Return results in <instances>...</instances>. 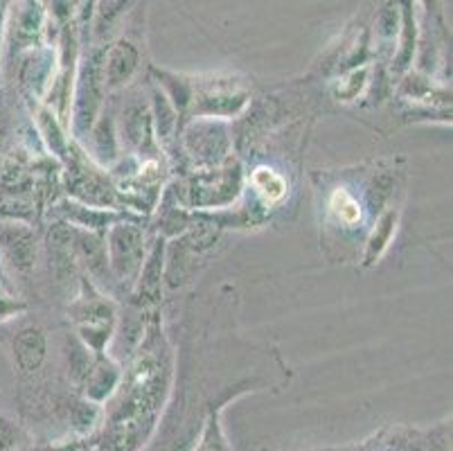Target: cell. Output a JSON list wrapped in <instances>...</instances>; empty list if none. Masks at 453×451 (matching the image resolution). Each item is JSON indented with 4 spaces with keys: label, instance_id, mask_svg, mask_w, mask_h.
<instances>
[{
    "label": "cell",
    "instance_id": "obj_1",
    "mask_svg": "<svg viewBox=\"0 0 453 451\" xmlns=\"http://www.w3.org/2000/svg\"><path fill=\"white\" fill-rule=\"evenodd\" d=\"M0 251L16 268L26 271L35 262V239L32 233L19 223H7L0 229Z\"/></svg>",
    "mask_w": 453,
    "mask_h": 451
},
{
    "label": "cell",
    "instance_id": "obj_2",
    "mask_svg": "<svg viewBox=\"0 0 453 451\" xmlns=\"http://www.w3.org/2000/svg\"><path fill=\"white\" fill-rule=\"evenodd\" d=\"M45 354V341L41 330L27 328L14 338V359L19 363L20 370H35L41 366Z\"/></svg>",
    "mask_w": 453,
    "mask_h": 451
},
{
    "label": "cell",
    "instance_id": "obj_3",
    "mask_svg": "<svg viewBox=\"0 0 453 451\" xmlns=\"http://www.w3.org/2000/svg\"><path fill=\"white\" fill-rule=\"evenodd\" d=\"M135 50L129 43H118V48L111 50V57L106 61V80L111 86H118L131 74L135 68Z\"/></svg>",
    "mask_w": 453,
    "mask_h": 451
},
{
    "label": "cell",
    "instance_id": "obj_4",
    "mask_svg": "<svg viewBox=\"0 0 453 451\" xmlns=\"http://www.w3.org/2000/svg\"><path fill=\"white\" fill-rule=\"evenodd\" d=\"M250 179H253V185L257 188V192L265 197L266 204H278V201L284 198V194H287V183L271 167H257Z\"/></svg>",
    "mask_w": 453,
    "mask_h": 451
},
{
    "label": "cell",
    "instance_id": "obj_5",
    "mask_svg": "<svg viewBox=\"0 0 453 451\" xmlns=\"http://www.w3.org/2000/svg\"><path fill=\"white\" fill-rule=\"evenodd\" d=\"M329 210L341 223L345 226H354L357 222H361V206L359 201L352 197L345 188L334 190L332 197H329Z\"/></svg>",
    "mask_w": 453,
    "mask_h": 451
},
{
    "label": "cell",
    "instance_id": "obj_6",
    "mask_svg": "<svg viewBox=\"0 0 453 451\" xmlns=\"http://www.w3.org/2000/svg\"><path fill=\"white\" fill-rule=\"evenodd\" d=\"M395 226H397V213H388L381 217V222H379V226L374 229L372 237H370V242H368L365 262L372 264L374 260L381 258V253H384L386 248H388L390 237H393V233H395Z\"/></svg>",
    "mask_w": 453,
    "mask_h": 451
},
{
    "label": "cell",
    "instance_id": "obj_7",
    "mask_svg": "<svg viewBox=\"0 0 453 451\" xmlns=\"http://www.w3.org/2000/svg\"><path fill=\"white\" fill-rule=\"evenodd\" d=\"M195 451H230L228 438H226L224 429L219 424V416L214 413L210 416L208 424H205L203 433H201L199 442H196Z\"/></svg>",
    "mask_w": 453,
    "mask_h": 451
},
{
    "label": "cell",
    "instance_id": "obj_8",
    "mask_svg": "<svg viewBox=\"0 0 453 451\" xmlns=\"http://www.w3.org/2000/svg\"><path fill=\"white\" fill-rule=\"evenodd\" d=\"M20 442L19 427H14L10 420L0 417V451H14Z\"/></svg>",
    "mask_w": 453,
    "mask_h": 451
},
{
    "label": "cell",
    "instance_id": "obj_9",
    "mask_svg": "<svg viewBox=\"0 0 453 451\" xmlns=\"http://www.w3.org/2000/svg\"><path fill=\"white\" fill-rule=\"evenodd\" d=\"M23 305L16 303V300H10V298L0 296V321H7V318L16 316V312H20Z\"/></svg>",
    "mask_w": 453,
    "mask_h": 451
},
{
    "label": "cell",
    "instance_id": "obj_10",
    "mask_svg": "<svg viewBox=\"0 0 453 451\" xmlns=\"http://www.w3.org/2000/svg\"><path fill=\"white\" fill-rule=\"evenodd\" d=\"M316 451H352V449H339V447H327V449H316Z\"/></svg>",
    "mask_w": 453,
    "mask_h": 451
},
{
    "label": "cell",
    "instance_id": "obj_11",
    "mask_svg": "<svg viewBox=\"0 0 453 451\" xmlns=\"http://www.w3.org/2000/svg\"><path fill=\"white\" fill-rule=\"evenodd\" d=\"M3 144H5V131L0 129V152H3Z\"/></svg>",
    "mask_w": 453,
    "mask_h": 451
}]
</instances>
